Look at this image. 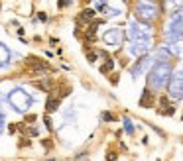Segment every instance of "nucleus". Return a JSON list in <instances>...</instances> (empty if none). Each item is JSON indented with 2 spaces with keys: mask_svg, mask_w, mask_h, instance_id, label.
Masks as SVG:
<instances>
[{
  "mask_svg": "<svg viewBox=\"0 0 183 161\" xmlns=\"http://www.w3.org/2000/svg\"><path fill=\"white\" fill-rule=\"evenodd\" d=\"M49 92H51V90H49ZM59 102H61L59 96H55V95L51 92V95H49V98H47V102H45V110H47V112H55L57 106H59Z\"/></svg>",
  "mask_w": 183,
  "mask_h": 161,
  "instance_id": "2",
  "label": "nucleus"
},
{
  "mask_svg": "<svg viewBox=\"0 0 183 161\" xmlns=\"http://www.w3.org/2000/svg\"><path fill=\"white\" fill-rule=\"evenodd\" d=\"M45 126H47V128H49V130H51V120L47 118V116H45Z\"/></svg>",
  "mask_w": 183,
  "mask_h": 161,
  "instance_id": "10",
  "label": "nucleus"
},
{
  "mask_svg": "<svg viewBox=\"0 0 183 161\" xmlns=\"http://www.w3.org/2000/svg\"><path fill=\"white\" fill-rule=\"evenodd\" d=\"M112 65H114L112 61H108L106 65H103V67H100V73H108V71H110V69H112Z\"/></svg>",
  "mask_w": 183,
  "mask_h": 161,
  "instance_id": "4",
  "label": "nucleus"
},
{
  "mask_svg": "<svg viewBox=\"0 0 183 161\" xmlns=\"http://www.w3.org/2000/svg\"><path fill=\"white\" fill-rule=\"evenodd\" d=\"M26 122H36V114H28V116H26Z\"/></svg>",
  "mask_w": 183,
  "mask_h": 161,
  "instance_id": "7",
  "label": "nucleus"
},
{
  "mask_svg": "<svg viewBox=\"0 0 183 161\" xmlns=\"http://www.w3.org/2000/svg\"><path fill=\"white\" fill-rule=\"evenodd\" d=\"M8 130H10V134H14L16 130H18V126H16V124H10V126H8Z\"/></svg>",
  "mask_w": 183,
  "mask_h": 161,
  "instance_id": "8",
  "label": "nucleus"
},
{
  "mask_svg": "<svg viewBox=\"0 0 183 161\" xmlns=\"http://www.w3.org/2000/svg\"><path fill=\"white\" fill-rule=\"evenodd\" d=\"M38 18H39V20H42V22H45V20H47V16H45V12H39V14H38Z\"/></svg>",
  "mask_w": 183,
  "mask_h": 161,
  "instance_id": "9",
  "label": "nucleus"
},
{
  "mask_svg": "<svg viewBox=\"0 0 183 161\" xmlns=\"http://www.w3.org/2000/svg\"><path fill=\"white\" fill-rule=\"evenodd\" d=\"M103 120H106V122H112V120H116V118H114L110 112H104V114H103Z\"/></svg>",
  "mask_w": 183,
  "mask_h": 161,
  "instance_id": "5",
  "label": "nucleus"
},
{
  "mask_svg": "<svg viewBox=\"0 0 183 161\" xmlns=\"http://www.w3.org/2000/svg\"><path fill=\"white\" fill-rule=\"evenodd\" d=\"M106 161H116V153L110 151V153H108V157H106Z\"/></svg>",
  "mask_w": 183,
  "mask_h": 161,
  "instance_id": "6",
  "label": "nucleus"
},
{
  "mask_svg": "<svg viewBox=\"0 0 183 161\" xmlns=\"http://www.w3.org/2000/svg\"><path fill=\"white\" fill-rule=\"evenodd\" d=\"M26 65L30 67V71L32 73H47V71H51V67H49V63H45V61H42L39 57H33V55H30L28 59H26Z\"/></svg>",
  "mask_w": 183,
  "mask_h": 161,
  "instance_id": "1",
  "label": "nucleus"
},
{
  "mask_svg": "<svg viewBox=\"0 0 183 161\" xmlns=\"http://www.w3.org/2000/svg\"><path fill=\"white\" fill-rule=\"evenodd\" d=\"M93 16H94L93 10H83V12L79 14V18H77V24H85V22H89Z\"/></svg>",
  "mask_w": 183,
  "mask_h": 161,
  "instance_id": "3",
  "label": "nucleus"
}]
</instances>
